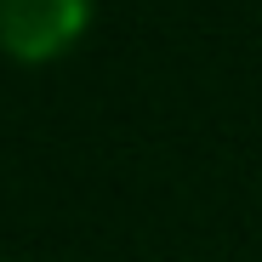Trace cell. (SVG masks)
I'll return each instance as SVG.
<instances>
[{"mask_svg": "<svg viewBox=\"0 0 262 262\" xmlns=\"http://www.w3.org/2000/svg\"><path fill=\"white\" fill-rule=\"evenodd\" d=\"M92 0H0V46L23 63L57 57L85 29Z\"/></svg>", "mask_w": 262, "mask_h": 262, "instance_id": "obj_1", "label": "cell"}]
</instances>
